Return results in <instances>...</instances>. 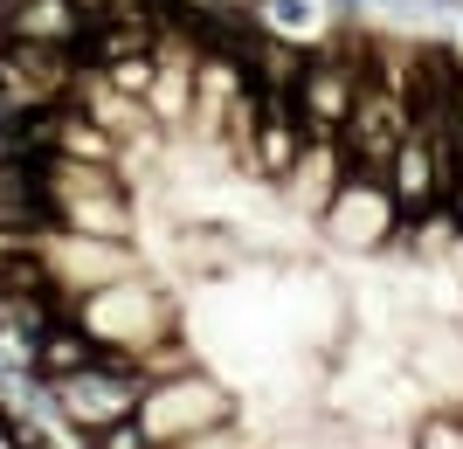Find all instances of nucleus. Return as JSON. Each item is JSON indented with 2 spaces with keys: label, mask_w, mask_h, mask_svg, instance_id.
<instances>
[{
  "label": "nucleus",
  "mask_w": 463,
  "mask_h": 449,
  "mask_svg": "<svg viewBox=\"0 0 463 449\" xmlns=\"http://www.w3.org/2000/svg\"><path fill=\"white\" fill-rule=\"evenodd\" d=\"M174 249H180V270H187V276H229V270H242V263H250L242 235H235V229H214V221L180 229Z\"/></svg>",
  "instance_id": "8"
},
{
  "label": "nucleus",
  "mask_w": 463,
  "mask_h": 449,
  "mask_svg": "<svg viewBox=\"0 0 463 449\" xmlns=\"http://www.w3.org/2000/svg\"><path fill=\"white\" fill-rule=\"evenodd\" d=\"M42 263H49V284H56L70 304L83 291H104L118 276L146 270V256H138L132 235H83V229H49L42 235Z\"/></svg>",
  "instance_id": "5"
},
{
  "label": "nucleus",
  "mask_w": 463,
  "mask_h": 449,
  "mask_svg": "<svg viewBox=\"0 0 463 449\" xmlns=\"http://www.w3.org/2000/svg\"><path fill=\"white\" fill-rule=\"evenodd\" d=\"M250 14L263 21L270 35H284V42H305V49H311L318 21H326V0H250Z\"/></svg>",
  "instance_id": "9"
},
{
  "label": "nucleus",
  "mask_w": 463,
  "mask_h": 449,
  "mask_svg": "<svg viewBox=\"0 0 463 449\" xmlns=\"http://www.w3.org/2000/svg\"><path fill=\"white\" fill-rule=\"evenodd\" d=\"M346 173H353V166H346V145H339L332 132H311V138H305V153H298V166L277 180V194L290 201V215L318 221V208L332 201V187H339Z\"/></svg>",
  "instance_id": "6"
},
{
  "label": "nucleus",
  "mask_w": 463,
  "mask_h": 449,
  "mask_svg": "<svg viewBox=\"0 0 463 449\" xmlns=\"http://www.w3.org/2000/svg\"><path fill=\"white\" fill-rule=\"evenodd\" d=\"M0 449H28V435H21L14 408H0Z\"/></svg>",
  "instance_id": "11"
},
{
  "label": "nucleus",
  "mask_w": 463,
  "mask_h": 449,
  "mask_svg": "<svg viewBox=\"0 0 463 449\" xmlns=\"http://www.w3.org/2000/svg\"><path fill=\"white\" fill-rule=\"evenodd\" d=\"M49 415L62 422V435H97L111 429V422H132L138 415V394H146V373H138V360H125V352H97L83 373H70V380H49Z\"/></svg>",
  "instance_id": "3"
},
{
  "label": "nucleus",
  "mask_w": 463,
  "mask_h": 449,
  "mask_svg": "<svg viewBox=\"0 0 463 449\" xmlns=\"http://www.w3.org/2000/svg\"><path fill=\"white\" fill-rule=\"evenodd\" d=\"M97 352H104V346H97V339L77 325V312H62L56 325H49V332L28 346V373H35L42 388H49V380H70V373H83Z\"/></svg>",
  "instance_id": "7"
},
{
  "label": "nucleus",
  "mask_w": 463,
  "mask_h": 449,
  "mask_svg": "<svg viewBox=\"0 0 463 449\" xmlns=\"http://www.w3.org/2000/svg\"><path fill=\"white\" fill-rule=\"evenodd\" d=\"M235 415H242V394L208 367L159 373V380H146V394H138V435L153 449H180V443H194V435L235 422Z\"/></svg>",
  "instance_id": "2"
},
{
  "label": "nucleus",
  "mask_w": 463,
  "mask_h": 449,
  "mask_svg": "<svg viewBox=\"0 0 463 449\" xmlns=\"http://www.w3.org/2000/svg\"><path fill=\"white\" fill-rule=\"evenodd\" d=\"M311 229L326 235L339 256L373 263V256H394V242H402L408 221H402V201H394V187H387L381 173H346L332 187V201L318 208Z\"/></svg>",
  "instance_id": "4"
},
{
  "label": "nucleus",
  "mask_w": 463,
  "mask_h": 449,
  "mask_svg": "<svg viewBox=\"0 0 463 449\" xmlns=\"http://www.w3.org/2000/svg\"><path fill=\"white\" fill-rule=\"evenodd\" d=\"M180 449H263L250 435V422L235 415V422H222V429H208V435H194V443H180Z\"/></svg>",
  "instance_id": "10"
},
{
  "label": "nucleus",
  "mask_w": 463,
  "mask_h": 449,
  "mask_svg": "<svg viewBox=\"0 0 463 449\" xmlns=\"http://www.w3.org/2000/svg\"><path fill=\"white\" fill-rule=\"evenodd\" d=\"M70 312H77V325L104 352H125V360L166 346V339H187L174 291H166L153 270H132V276H118V284H104V291H83Z\"/></svg>",
  "instance_id": "1"
},
{
  "label": "nucleus",
  "mask_w": 463,
  "mask_h": 449,
  "mask_svg": "<svg viewBox=\"0 0 463 449\" xmlns=\"http://www.w3.org/2000/svg\"><path fill=\"white\" fill-rule=\"evenodd\" d=\"M42 449H49V443H42Z\"/></svg>",
  "instance_id": "12"
}]
</instances>
